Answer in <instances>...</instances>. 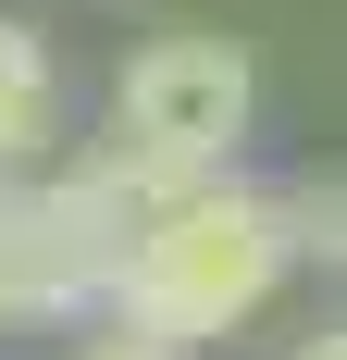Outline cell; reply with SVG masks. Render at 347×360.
Segmentation results:
<instances>
[{
    "label": "cell",
    "instance_id": "5",
    "mask_svg": "<svg viewBox=\"0 0 347 360\" xmlns=\"http://www.w3.org/2000/svg\"><path fill=\"white\" fill-rule=\"evenodd\" d=\"M74 360H186V335H149V323H112V335H87Z\"/></svg>",
    "mask_w": 347,
    "mask_h": 360
},
{
    "label": "cell",
    "instance_id": "7",
    "mask_svg": "<svg viewBox=\"0 0 347 360\" xmlns=\"http://www.w3.org/2000/svg\"><path fill=\"white\" fill-rule=\"evenodd\" d=\"M298 360H347V323H335V335H310V348H298Z\"/></svg>",
    "mask_w": 347,
    "mask_h": 360
},
{
    "label": "cell",
    "instance_id": "1",
    "mask_svg": "<svg viewBox=\"0 0 347 360\" xmlns=\"http://www.w3.org/2000/svg\"><path fill=\"white\" fill-rule=\"evenodd\" d=\"M298 261V224H285V199H248V186H186V199H162V212L137 224V249H124V323L149 335H223L248 323L261 298H273V274Z\"/></svg>",
    "mask_w": 347,
    "mask_h": 360
},
{
    "label": "cell",
    "instance_id": "6",
    "mask_svg": "<svg viewBox=\"0 0 347 360\" xmlns=\"http://www.w3.org/2000/svg\"><path fill=\"white\" fill-rule=\"evenodd\" d=\"M13 323H25V286H13V261H0V335H13Z\"/></svg>",
    "mask_w": 347,
    "mask_h": 360
},
{
    "label": "cell",
    "instance_id": "4",
    "mask_svg": "<svg viewBox=\"0 0 347 360\" xmlns=\"http://www.w3.org/2000/svg\"><path fill=\"white\" fill-rule=\"evenodd\" d=\"M285 224H298V249H310V261H347V186H298Z\"/></svg>",
    "mask_w": 347,
    "mask_h": 360
},
{
    "label": "cell",
    "instance_id": "3",
    "mask_svg": "<svg viewBox=\"0 0 347 360\" xmlns=\"http://www.w3.org/2000/svg\"><path fill=\"white\" fill-rule=\"evenodd\" d=\"M50 137H63V87H50V50H37L25 25H0V174L50 162Z\"/></svg>",
    "mask_w": 347,
    "mask_h": 360
},
{
    "label": "cell",
    "instance_id": "2",
    "mask_svg": "<svg viewBox=\"0 0 347 360\" xmlns=\"http://www.w3.org/2000/svg\"><path fill=\"white\" fill-rule=\"evenodd\" d=\"M112 112H124L137 137H162L174 162L223 174L236 137L261 124V75H248L236 37H149L137 63H124V87H112Z\"/></svg>",
    "mask_w": 347,
    "mask_h": 360
}]
</instances>
